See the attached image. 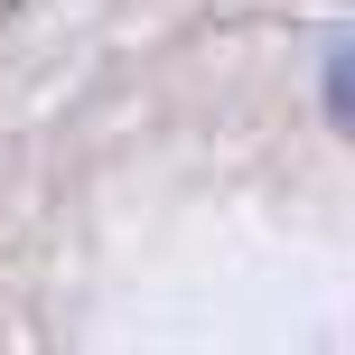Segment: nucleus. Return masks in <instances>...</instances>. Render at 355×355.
I'll use <instances>...</instances> for the list:
<instances>
[{
    "label": "nucleus",
    "instance_id": "nucleus-1",
    "mask_svg": "<svg viewBox=\"0 0 355 355\" xmlns=\"http://www.w3.org/2000/svg\"><path fill=\"white\" fill-rule=\"evenodd\" d=\"M337 112H346V122H355V56H346V66H337Z\"/></svg>",
    "mask_w": 355,
    "mask_h": 355
}]
</instances>
